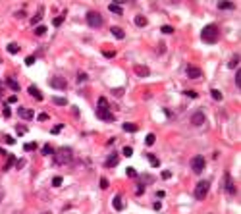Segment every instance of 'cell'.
Returning <instances> with one entry per match:
<instances>
[{
    "label": "cell",
    "instance_id": "c3c4849f",
    "mask_svg": "<svg viewBox=\"0 0 241 214\" xmlns=\"http://www.w3.org/2000/svg\"><path fill=\"white\" fill-rule=\"evenodd\" d=\"M114 54H116V52H110V50H106V52H104V56H106V58H112Z\"/></svg>",
    "mask_w": 241,
    "mask_h": 214
},
{
    "label": "cell",
    "instance_id": "8fae6325",
    "mask_svg": "<svg viewBox=\"0 0 241 214\" xmlns=\"http://www.w3.org/2000/svg\"><path fill=\"white\" fill-rule=\"evenodd\" d=\"M18 114H19V118H23V120H31L33 116H35V114H33V110H29V108H21V106H19V110H18Z\"/></svg>",
    "mask_w": 241,
    "mask_h": 214
},
{
    "label": "cell",
    "instance_id": "d590c367",
    "mask_svg": "<svg viewBox=\"0 0 241 214\" xmlns=\"http://www.w3.org/2000/svg\"><path fill=\"white\" fill-rule=\"evenodd\" d=\"M62 23H64V16H58V17L54 19V25H56V27H60Z\"/></svg>",
    "mask_w": 241,
    "mask_h": 214
},
{
    "label": "cell",
    "instance_id": "f35d334b",
    "mask_svg": "<svg viewBox=\"0 0 241 214\" xmlns=\"http://www.w3.org/2000/svg\"><path fill=\"white\" fill-rule=\"evenodd\" d=\"M23 149H25V151H35V149H37V145H35V143H27Z\"/></svg>",
    "mask_w": 241,
    "mask_h": 214
},
{
    "label": "cell",
    "instance_id": "7a4b0ae2",
    "mask_svg": "<svg viewBox=\"0 0 241 214\" xmlns=\"http://www.w3.org/2000/svg\"><path fill=\"white\" fill-rule=\"evenodd\" d=\"M218 27L214 25V23H210V25H206L204 29H203V33H201V37H203V41H206V42H216L218 41Z\"/></svg>",
    "mask_w": 241,
    "mask_h": 214
},
{
    "label": "cell",
    "instance_id": "4dcf8cb0",
    "mask_svg": "<svg viewBox=\"0 0 241 214\" xmlns=\"http://www.w3.org/2000/svg\"><path fill=\"white\" fill-rule=\"evenodd\" d=\"M228 66H229V67H235V66L239 67V54H237V56H233V58H232V62H229Z\"/></svg>",
    "mask_w": 241,
    "mask_h": 214
},
{
    "label": "cell",
    "instance_id": "f5cc1de1",
    "mask_svg": "<svg viewBox=\"0 0 241 214\" xmlns=\"http://www.w3.org/2000/svg\"><path fill=\"white\" fill-rule=\"evenodd\" d=\"M43 214H50V212H43Z\"/></svg>",
    "mask_w": 241,
    "mask_h": 214
},
{
    "label": "cell",
    "instance_id": "7c38bea8",
    "mask_svg": "<svg viewBox=\"0 0 241 214\" xmlns=\"http://www.w3.org/2000/svg\"><path fill=\"white\" fill-rule=\"evenodd\" d=\"M118 162H120V156H118L116 152H112V154L108 156V158H106V168H114Z\"/></svg>",
    "mask_w": 241,
    "mask_h": 214
},
{
    "label": "cell",
    "instance_id": "3957f363",
    "mask_svg": "<svg viewBox=\"0 0 241 214\" xmlns=\"http://www.w3.org/2000/svg\"><path fill=\"white\" fill-rule=\"evenodd\" d=\"M72 160V151L70 149H60V151H56L54 152V164H68Z\"/></svg>",
    "mask_w": 241,
    "mask_h": 214
},
{
    "label": "cell",
    "instance_id": "7dc6e473",
    "mask_svg": "<svg viewBox=\"0 0 241 214\" xmlns=\"http://www.w3.org/2000/svg\"><path fill=\"white\" fill-rule=\"evenodd\" d=\"M16 166H18V168H19V170H21V168H23V166H25V160H18V162H16Z\"/></svg>",
    "mask_w": 241,
    "mask_h": 214
},
{
    "label": "cell",
    "instance_id": "83f0119b",
    "mask_svg": "<svg viewBox=\"0 0 241 214\" xmlns=\"http://www.w3.org/2000/svg\"><path fill=\"white\" fill-rule=\"evenodd\" d=\"M154 137H156L154 133H148V135H147V139H145V143L148 145V147H151V145H154Z\"/></svg>",
    "mask_w": 241,
    "mask_h": 214
},
{
    "label": "cell",
    "instance_id": "8d00e7d4",
    "mask_svg": "<svg viewBox=\"0 0 241 214\" xmlns=\"http://www.w3.org/2000/svg\"><path fill=\"white\" fill-rule=\"evenodd\" d=\"M183 95H185V97H191V98L197 97V93H195V91H189V89H185V91H183Z\"/></svg>",
    "mask_w": 241,
    "mask_h": 214
},
{
    "label": "cell",
    "instance_id": "9c48e42d",
    "mask_svg": "<svg viewBox=\"0 0 241 214\" xmlns=\"http://www.w3.org/2000/svg\"><path fill=\"white\" fill-rule=\"evenodd\" d=\"M224 189L228 191L229 195H235V185H233V179L229 174H226V183H224Z\"/></svg>",
    "mask_w": 241,
    "mask_h": 214
},
{
    "label": "cell",
    "instance_id": "cb8c5ba5",
    "mask_svg": "<svg viewBox=\"0 0 241 214\" xmlns=\"http://www.w3.org/2000/svg\"><path fill=\"white\" fill-rule=\"evenodd\" d=\"M122 127H123V131H131V133L137 131V126H135V123H123Z\"/></svg>",
    "mask_w": 241,
    "mask_h": 214
},
{
    "label": "cell",
    "instance_id": "9a60e30c",
    "mask_svg": "<svg viewBox=\"0 0 241 214\" xmlns=\"http://www.w3.org/2000/svg\"><path fill=\"white\" fill-rule=\"evenodd\" d=\"M133 70H135V73H137V75H141V77H147L148 73H151V72H148V67H147V66H135Z\"/></svg>",
    "mask_w": 241,
    "mask_h": 214
},
{
    "label": "cell",
    "instance_id": "8992f818",
    "mask_svg": "<svg viewBox=\"0 0 241 214\" xmlns=\"http://www.w3.org/2000/svg\"><path fill=\"white\" fill-rule=\"evenodd\" d=\"M48 83H50V87H54V89H60V91H64V89L68 87V81L64 79L62 75H52L50 79H48Z\"/></svg>",
    "mask_w": 241,
    "mask_h": 214
},
{
    "label": "cell",
    "instance_id": "d4e9b609",
    "mask_svg": "<svg viewBox=\"0 0 241 214\" xmlns=\"http://www.w3.org/2000/svg\"><path fill=\"white\" fill-rule=\"evenodd\" d=\"M218 8H220V10H232L233 4L232 2H218Z\"/></svg>",
    "mask_w": 241,
    "mask_h": 214
},
{
    "label": "cell",
    "instance_id": "681fc988",
    "mask_svg": "<svg viewBox=\"0 0 241 214\" xmlns=\"http://www.w3.org/2000/svg\"><path fill=\"white\" fill-rule=\"evenodd\" d=\"M39 120H43V122L48 120V114H39Z\"/></svg>",
    "mask_w": 241,
    "mask_h": 214
},
{
    "label": "cell",
    "instance_id": "f907efd6",
    "mask_svg": "<svg viewBox=\"0 0 241 214\" xmlns=\"http://www.w3.org/2000/svg\"><path fill=\"white\" fill-rule=\"evenodd\" d=\"M16 100H18V98H16V95H14V97H10V98H8V102H10V104H14Z\"/></svg>",
    "mask_w": 241,
    "mask_h": 214
},
{
    "label": "cell",
    "instance_id": "1f68e13d",
    "mask_svg": "<svg viewBox=\"0 0 241 214\" xmlns=\"http://www.w3.org/2000/svg\"><path fill=\"white\" fill-rule=\"evenodd\" d=\"M14 160H16V158H14V156H12V154H10V156H8V162L4 164V172H6V170H8V168H10V166H12V164H14Z\"/></svg>",
    "mask_w": 241,
    "mask_h": 214
},
{
    "label": "cell",
    "instance_id": "74e56055",
    "mask_svg": "<svg viewBox=\"0 0 241 214\" xmlns=\"http://www.w3.org/2000/svg\"><path fill=\"white\" fill-rule=\"evenodd\" d=\"M122 152H123L125 156H131V154H133V149H131V147H123V151H122Z\"/></svg>",
    "mask_w": 241,
    "mask_h": 214
},
{
    "label": "cell",
    "instance_id": "ffe728a7",
    "mask_svg": "<svg viewBox=\"0 0 241 214\" xmlns=\"http://www.w3.org/2000/svg\"><path fill=\"white\" fill-rule=\"evenodd\" d=\"M52 102L58 104V106H66L68 104V98H62V97H52Z\"/></svg>",
    "mask_w": 241,
    "mask_h": 214
},
{
    "label": "cell",
    "instance_id": "2e32d148",
    "mask_svg": "<svg viewBox=\"0 0 241 214\" xmlns=\"http://www.w3.org/2000/svg\"><path fill=\"white\" fill-rule=\"evenodd\" d=\"M110 31H112V35L116 37V39H123V37H125V33H123V29H122V27H118V25H114V27H112Z\"/></svg>",
    "mask_w": 241,
    "mask_h": 214
},
{
    "label": "cell",
    "instance_id": "7402d4cb",
    "mask_svg": "<svg viewBox=\"0 0 241 214\" xmlns=\"http://www.w3.org/2000/svg\"><path fill=\"white\" fill-rule=\"evenodd\" d=\"M147 158H148V160H151V164H153L154 168H158V166H160V162H158V158H156V156H154V154H151V152H147Z\"/></svg>",
    "mask_w": 241,
    "mask_h": 214
},
{
    "label": "cell",
    "instance_id": "d6986e66",
    "mask_svg": "<svg viewBox=\"0 0 241 214\" xmlns=\"http://www.w3.org/2000/svg\"><path fill=\"white\" fill-rule=\"evenodd\" d=\"M6 85H8V87H12L14 91H19V85H18V81L14 79V77H8V79H6Z\"/></svg>",
    "mask_w": 241,
    "mask_h": 214
},
{
    "label": "cell",
    "instance_id": "e0dca14e",
    "mask_svg": "<svg viewBox=\"0 0 241 214\" xmlns=\"http://www.w3.org/2000/svg\"><path fill=\"white\" fill-rule=\"evenodd\" d=\"M108 10H110L112 14H116V16H122V14H123L122 6H120V4H114V2H112V4H108Z\"/></svg>",
    "mask_w": 241,
    "mask_h": 214
},
{
    "label": "cell",
    "instance_id": "6da1fadb",
    "mask_svg": "<svg viewBox=\"0 0 241 214\" xmlns=\"http://www.w3.org/2000/svg\"><path fill=\"white\" fill-rule=\"evenodd\" d=\"M210 191V182H206V179H203V182H199L197 185H195V191H193V197L197 201H203L206 195H208Z\"/></svg>",
    "mask_w": 241,
    "mask_h": 214
},
{
    "label": "cell",
    "instance_id": "d6a6232c",
    "mask_svg": "<svg viewBox=\"0 0 241 214\" xmlns=\"http://www.w3.org/2000/svg\"><path fill=\"white\" fill-rule=\"evenodd\" d=\"M235 83H237V89L241 87V70L237 67V73H235Z\"/></svg>",
    "mask_w": 241,
    "mask_h": 214
},
{
    "label": "cell",
    "instance_id": "f546056e",
    "mask_svg": "<svg viewBox=\"0 0 241 214\" xmlns=\"http://www.w3.org/2000/svg\"><path fill=\"white\" fill-rule=\"evenodd\" d=\"M210 93H212V98H214V100H222V93L218 91V89H212Z\"/></svg>",
    "mask_w": 241,
    "mask_h": 214
},
{
    "label": "cell",
    "instance_id": "30bf717a",
    "mask_svg": "<svg viewBox=\"0 0 241 214\" xmlns=\"http://www.w3.org/2000/svg\"><path fill=\"white\" fill-rule=\"evenodd\" d=\"M97 116L104 122H114V114H110L108 110H97Z\"/></svg>",
    "mask_w": 241,
    "mask_h": 214
},
{
    "label": "cell",
    "instance_id": "f6af8a7d",
    "mask_svg": "<svg viewBox=\"0 0 241 214\" xmlns=\"http://www.w3.org/2000/svg\"><path fill=\"white\" fill-rule=\"evenodd\" d=\"M77 81H87V73H79L77 75Z\"/></svg>",
    "mask_w": 241,
    "mask_h": 214
},
{
    "label": "cell",
    "instance_id": "484cf974",
    "mask_svg": "<svg viewBox=\"0 0 241 214\" xmlns=\"http://www.w3.org/2000/svg\"><path fill=\"white\" fill-rule=\"evenodd\" d=\"M43 154H44V156H48V154H54V149L50 147V145H44V147H43Z\"/></svg>",
    "mask_w": 241,
    "mask_h": 214
},
{
    "label": "cell",
    "instance_id": "603a6c76",
    "mask_svg": "<svg viewBox=\"0 0 241 214\" xmlns=\"http://www.w3.org/2000/svg\"><path fill=\"white\" fill-rule=\"evenodd\" d=\"M8 52H12V54H18V52H19V47H18L16 42H10V44H8Z\"/></svg>",
    "mask_w": 241,
    "mask_h": 214
},
{
    "label": "cell",
    "instance_id": "ac0fdd59",
    "mask_svg": "<svg viewBox=\"0 0 241 214\" xmlns=\"http://www.w3.org/2000/svg\"><path fill=\"white\" fill-rule=\"evenodd\" d=\"M97 106H98L97 110H108V100H106L104 97H100V98H98V102H97Z\"/></svg>",
    "mask_w": 241,
    "mask_h": 214
},
{
    "label": "cell",
    "instance_id": "5bb4252c",
    "mask_svg": "<svg viewBox=\"0 0 241 214\" xmlns=\"http://www.w3.org/2000/svg\"><path fill=\"white\" fill-rule=\"evenodd\" d=\"M112 205H114V208H116V210H123V199H122V195H116V197H114L112 199Z\"/></svg>",
    "mask_w": 241,
    "mask_h": 214
},
{
    "label": "cell",
    "instance_id": "ba28073f",
    "mask_svg": "<svg viewBox=\"0 0 241 214\" xmlns=\"http://www.w3.org/2000/svg\"><path fill=\"white\" fill-rule=\"evenodd\" d=\"M204 122H206V118H204L203 112H195V114H191V123H193V126H203Z\"/></svg>",
    "mask_w": 241,
    "mask_h": 214
},
{
    "label": "cell",
    "instance_id": "b9f144b4",
    "mask_svg": "<svg viewBox=\"0 0 241 214\" xmlns=\"http://www.w3.org/2000/svg\"><path fill=\"white\" fill-rule=\"evenodd\" d=\"M16 131H18L19 135H23V133H27V127H23V126H18V127H16Z\"/></svg>",
    "mask_w": 241,
    "mask_h": 214
},
{
    "label": "cell",
    "instance_id": "ee69618b",
    "mask_svg": "<svg viewBox=\"0 0 241 214\" xmlns=\"http://www.w3.org/2000/svg\"><path fill=\"white\" fill-rule=\"evenodd\" d=\"M4 139H6V143H8V145H14V143H16V139H14V137H10V135H6Z\"/></svg>",
    "mask_w": 241,
    "mask_h": 214
},
{
    "label": "cell",
    "instance_id": "7bdbcfd3",
    "mask_svg": "<svg viewBox=\"0 0 241 214\" xmlns=\"http://www.w3.org/2000/svg\"><path fill=\"white\" fill-rule=\"evenodd\" d=\"M125 174H128L129 177H135V176H137V172L133 170V168H128V170H125Z\"/></svg>",
    "mask_w": 241,
    "mask_h": 214
},
{
    "label": "cell",
    "instance_id": "ab89813d",
    "mask_svg": "<svg viewBox=\"0 0 241 214\" xmlns=\"http://www.w3.org/2000/svg\"><path fill=\"white\" fill-rule=\"evenodd\" d=\"M100 187L102 189H108V179L106 177H100Z\"/></svg>",
    "mask_w": 241,
    "mask_h": 214
},
{
    "label": "cell",
    "instance_id": "4fadbf2b",
    "mask_svg": "<svg viewBox=\"0 0 241 214\" xmlns=\"http://www.w3.org/2000/svg\"><path fill=\"white\" fill-rule=\"evenodd\" d=\"M27 91H29V95H31L33 98H37V100H43V93L39 91V89H37L35 85H29V89H27Z\"/></svg>",
    "mask_w": 241,
    "mask_h": 214
},
{
    "label": "cell",
    "instance_id": "e575fe53",
    "mask_svg": "<svg viewBox=\"0 0 241 214\" xmlns=\"http://www.w3.org/2000/svg\"><path fill=\"white\" fill-rule=\"evenodd\" d=\"M162 33L170 35V33H174V27H172V25H164V27H162Z\"/></svg>",
    "mask_w": 241,
    "mask_h": 214
},
{
    "label": "cell",
    "instance_id": "816d5d0a",
    "mask_svg": "<svg viewBox=\"0 0 241 214\" xmlns=\"http://www.w3.org/2000/svg\"><path fill=\"white\" fill-rule=\"evenodd\" d=\"M2 199H4V189L0 187V202H2Z\"/></svg>",
    "mask_w": 241,
    "mask_h": 214
},
{
    "label": "cell",
    "instance_id": "836d02e7",
    "mask_svg": "<svg viewBox=\"0 0 241 214\" xmlns=\"http://www.w3.org/2000/svg\"><path fill=\"white\" fill-rule=\"evenodd\" d=\"M41 19H43V14H37L35 17H33V19H31V23H33V25H35V27H37V23H39V21H41Z\"/></svg>",
    "mask_w": 241,
    "mask_h": 214
},
{
    "label": "cell",
    "instance_id": "bcb514c9",
    "mask_svg": "<svg viewBox=\"0 0 241 214\" xmlns=\"http://www.w3.org/2000/svg\"><path fill=\"white\" fill-rule=\"evenodd\" d=\"M4 116H6V118H10V116H12V110H10V108H8V106H6V108H4Z\"/></svg>",
    "mask_w": 241,
    "mask_h": 214
},
{
    "label": "cell",
    "instance_id": "52a82bcc",
    "mask_svg": "<svg viewBox=\"0 0 241 214\" xmlns=\"http://www.w3.org/2000/svg\"><path fill=\"white\" fill-rule=\"evenodd\" d=\"M203 75V70L197 66H187V77L189 79H199V77Z\"/></svg>",
    "mask_w": 241,
    "mask_h": 214
},
{
    "label": "cell",
    "instance_id": "277c9868",
    "mask_svg": "<svg viewBox=\"0 0 241 214\" xmlns=\"http://www.w3.org/2000/svg\"><path fill=\"white\" fill-rule=\"evenodd\" d=\"M87 23L91 27H100L102 25V16L98 12H95V10H91V12H87Z\"/></svg>",
    "mask_w": 241,
    "mask_h": 214
},
{
    "label": "cell",
    "instance_id": "4316f807",
    "mask_svg": "<svg viewBox=\"0 0 241 214\" xmlns=\"http://www.w3.org/2000/svg\"><path fill=\"white\" fill-rule=\"evenodd\" d=\"M44 33H47V27H44V25H37L35 27V35L41 37V35H44Z\"/></svg>",
    "mask_w": 241,
    "mask_h": 214
},
{
    "label": "cell",
    "instance_id": "44dd1931",
    "mask_svg": "<svg viewBox=\"0 0 241 214\" xmlns=\"http://www.w3.org/2000/svg\"><path fill=\"white\" fill-rule=\"evenodd\" d=\"M135 25L145 27V25H147V17H145V16H137V17H135Z\"/></svg>",
    "mask_w": 241,
    "mask_h": 214
},
{
    "label": "cell",
    "instance_id": "60d3db41",
    "mask_svg": "<svg viewBox=\"0 0 241 214\" xmlns=\"http://www.w3.org/2000/svg\"><path fill=\"white\" fill-rule=\"evenodd\" d=\"M25 64H27V66H33V64H35V56H27V58H25Z\"/></svg>",
    "mask_w": 241,
    "mask_h": 214
},
{
    "label": "cell",
    "instance_id": "5b68a950",
    "mask_svg": "<svg viewBox=\"0 0 241 214\" xmlns=\"http://www.w3.org/2000/svg\"><path fill=\"white\" fill-rule=\"evenodd\" d=\"M204 156H201V154H197V156H193V160H191V168H193V172L195 174H201L203 170H204Z\"/></svg>",
    "mask_w": 241,
    "mask_h": 214
},
{
    "label": "cell",
    "instance_id": "f1b7e54d",
    "mask_svg": "<svg viewBox=\"0 0 241 214\" xmlns=\"http://www.w3.org/2000/svg\"><path fill=\"white\" fill-rule=\"evenodd\" d=\"M62 182H64V179H62V176H56V177H52V185H54V187H60V185H62Z\"/></svg>",
    "mask_w": 241,
    "mask_h": 214
}]
</instances>
